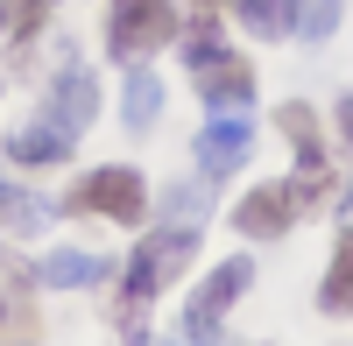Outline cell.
Wrapping results in <instances>:
<instances>
[{
    "mask_svg": "<svg viewBox=\"0 0 353 346\" xmlns=\"http://www.w3.org/2000/svg\"><path fill=\"white\" fill-rule=\"evenodd\" d=\"M332 121H339V134H346V149H353V92H346V99L332 106Z\"/></svg>",
    "mask_w": 353,
    "mask_h": 346,
    "instance_id": "obj_19",
    "label": "cell"
},
{
    "mask_svg": "<svg viewBox=\"0 0 353 346\" xmlns=\"http://www.w3.org/2000/svg\"><path fill=\"white\" fill-rule=\"evenodd\" d=\"M71 205L78 212H99L113 226H134L141 212H149V191H141V177H134L128 163H113V170H92V177L71 191Z\"/></svg>",
    "mask_w": 353,
    "mask_h": 346,
    "instance_id": "obj_4",
    "label": "cell"
},
{
    "mask_svg": "<svg viewBox=\"0 0 353 346\" xmlns=\"http://www.w3.org/2000/svg\"><path fill=\"white\" fill-rule=\"evenodd\" d=\"M191 254H198V226H163V234H149L134 247V262H128V283H121V332H128V346H141V311L156 304V290L163 283H176L191 269Z\"/></svg>",
    "mask_w": 353,
    "mask_h": 346,
    "instance_id": "obj_1",
    "label": "cell"
},
{
    "mask_svg": "<svg viewBox=\"0 0 353 346\" xmlns=\"http://www.w3.org/2000/svg\"><path fill=\"white\" fill-rule=\"evenodd\" d=\"M318 304H325L332 318H353V234L332 247V269H325V283H318Z\"/></svg>",
    "mask_w": 353,
    "mask_h": 346,
    "instance_id": "obj_12",
    "label": "cell"
},
{
    "mask_svg": "<svg viewBox=\"0 0 353 346\" xmlns=\"http://www.w3.org/2000/svg\"><path fill=\"white\" fill-rule=\"evenodd\" d=\"M205 205H212V198H205V184H170V191H163V212H170V219H184V226H198Z\"/></svg>",
    "mask_w": 353,
    "mask_h": 346,
    "instance_id": "obj_16",
    "label": "cell"
},
{
    "mask_svg": "<svg viewBox=\"0 0 353 346\" xmlns=\"http://www.w3.org/2000/svg\"><path fill=\"white\" fill-rule=\"evenodd\" d=\"M248 283H254V262H248V254H233L226 269H212V276L198 283L191 311H184V339H191V346H219V325H226V311L241 304Z\"/></svg>",
    "mask_w": 353,
    "mask_h": 346,
    "instance_id": "obj_3",
    "label": "cell"
},
{
    "mask_svg": "<svg viewBox=\"0 0 353 346\" xmlns=\"http://www.w3.org/2000/svg\"><path fill=\"white\" fill-rule=\"evenodd\" d=\"M156 113H163V78L134 64V71H128V99H121V121L141 134V128H156Z\"/></svg>",
    "mask_w": 353,
    "mask_h": 346,
    "instance_id": "obj_11",
    "label": "cell"
},
{
    "mask_svg": "<svg viewBox=\"0 0 353 346\" xmlns=\"http://www.w3.org/2000/svg\"><path fill=\"white\" fill-rule=\"evenodd\" d=\"M198 8H205V14H212V8H219V0H198Z\"/></svg>",
    "mask_w": 353,
    "mask_h": 346,
    "instance_id": "obj_21",
    "label": "cell"
},
{
    "mask_svg": "<svg viewBox=\"0 0 353 346\" xmlns=\"http://www.w3.org/2000/svg\"><path fill=\"white\" fill-rule=\"evenodd\" d=\"M176 36V8L170 0H113L106 14V50L121 57V64H141L149 50H163Z\"/></svg>",
    "mask_w": 353,
    "mask_h": 346,
    "instance_id": "obj_2",
    "label": "cell"
},
{
    "mask_svg": "<svg viewBox=\"0 0 353 346\" xmlns=\"http://www.w3.org/2000/svg\"><path fill=\"white\" fill-rule=\"evenodd\" d=\"M0 21H8V28H14V36L28 43V36H36V28H43L50 14H43V0H0Z\"/></svg>",
    "mask_w": 353,
    "mask_h": 346,
    "instance_id": "obj_17",
    "label": "cell"
},
{
    "mask_svg": "<svg viewBox=\"0 0 353 346\" xmlns=\"http://www.w3.org/2000/svg\"><path fill=\"white\" fill-rule=\"evenodd\" d=\"M0 191H8V177H0Z\"/></svg>",
    "mask_w": 353,
    "mask_h": 346,
    "instance_id": "obj_23",
    "label": "cell"
},
{
    "mask_svg": "<svg viewBox=\"0 0 353 346\" xmlns=\"http://www.w3.org/2000/svg\"><path fill=\"white\" fill-rule=\"evenodd\" d=\"M339 14H346V0H297V36L304 43H325L339 28Z\"/></svg>",
    "mask_w": 353,
    "mask_h": 346,
    "instance_id": "obj_14",
    "label": "cell"
},
{
    "mask_svg": "<svg viewBox=\"0 0 353 346\" xmlns=\"http://www.w3.org/2000/svg\"><path fill=\"white\" fill-rule=\"evenodd\" d=\"M184 57H191L198 71H205V64H219V57H226V43H219V21H212V14H198V28L184 36Z\"/></svg>",
    "mask_w": 353,
    "mask_h": 346,
    "instance_id": "obj_15",
    "label": "cell"
},
{
    "mask_svg": "<svg viewBox=\"0 0 353 346\" xmlns=\"http://www.w3.org/2000/svg\"><path fill=\"white\" fill-rule=\"evenodd\" d=\"M248 156H254V121L248 113H212L205 134H198V163L212 170V177H226V170H241Z\"/></svg>",
    "mask_w": 353,
    "mask_h": 346,
    "instance_id": "obj_5",
    "label": "cell"
},
{
    "mask_svg": "<svg viewBox=\"0 0 353 346\" xmlns=\"http://www.w3.org/2000/svg\"><path fill=\"white\" fill-rule=\"evenodd\" d=\"M141 346H184V339H141Z\"/></svg>",
    "mask_w": 353,
    "mask_h": 346,
    "instance_id": "obj_20",
    "label": "cell"
},
{
    "mask_svg": "<svg viewBox=\"0 0 353 346\" xmlns=\"http://www.w3.org/2000/svg\"><path fill=\"white\" fill-rule=\"evenodd\" d=\"M0 325H8V304H0Z\"/></svg>",
    "mask_w": 353,
    "mask_h": 346,
    "instance_id": "obj_22",
    "label": "cell"
},
{
    "mask_svg": "<svg viewBox=\"0 0 353 346\" xmlns=\"http://www.w3.org/2000/svg\"><path fill=\"white\" fill-rule=\"evenodd\" d=\"M290 219H297V191H290V184H261V191L241 198V212H233V226H241L248 241H276V234H290Z\"/></svg>",
    "mask_w": 353,
    "mask_h": 346,
    "instance_id": "obj_6",
    "label": "cell"
},
{
    "mask_svg": "<svg viewBox=\"0 0 353 346\" xmlns=\"http://www.w3.org/2000/svg\"><path fill=\"white\" fill-rule=\"evenodd\" d=\"M43 113H50L57 128H71V134L92 128V113H99V85H92V71H78L71 57H64V78L50 85V106H43Z\"/></svg>",
    "mask_w": 353,
    "mask_h": 346,
    "instance_id": "obj_7",
    "label": "cell"
},
{
    "mask_svg": "<svg viewBox=\"0 0 353 346\" xmlns=\"http://www.w3.org/2000/svg\"><path fill=\"white\" fill-rule=\"evenodd\" d=\"M36 276L50 283V290H85V283L106 276V262H99V254H85V247H57V254H43Z\"/></svg>",
    "mask_w": 353,
    "mask_h": 346,
    "instance_id": "obj_10",
    "label": "cell"
},
{
    "mask_svg": "<svg viewBox=\"0 0 353 346\" xmlns=\"http://www.w3.org/2000/svg\"><path fill=\"white\" fill-rule=\"evenodd\" d=\"M71 149H78V134H71V128H57L50 113H43V121H28V128L8 141V156H14V163H64Z\"/></svg>",
    "mask_w": 353,
    "mask_h": 346,
    "instance_id": "obj_9",
    "label": "cell"
},
{
    "mask_svg": "<svg viewBox=\"0 0 353 346\" xmlns=\"http://www.w3.org/2000/svg\"><path fill=\"white\" fill-rule=\"evenodd\" d=\"M0 219H8L14 234H36V226H43V205H36V198H14V191H0Z\"/></svg>",
    "mask_w": 353,
    "mask_h": 346,
    "instance_id": "obj_18",
    "label": "cell"
},
{
    "mask_svg": "<svg viewBox=\"0 0 353 346\" xmlns=\"http://www.w3.org/2000/svg\"><path fill=\"white\" fill-rule=\"evenodd\" d=\"M198 92H205V106H212V113H241V106L254 99V71L241 64V57H219V64L198 71Z\"/></svg>",
    "mask_w": 353,
    "mask_h": 346,
    "instance_id": "obj_8",
    "label": "cell"
},
{
    "mask_svg": "<svg viewBox=\"0 0 353 346\" xmlns=\"http://www.w3.org/2000/svg\"><path fill=\"white\" fill-rule=\"evenodd\" d=\"M241 21L254 28V36H297V0H241Z\"/></svg>",
    "mask_w": 353,
    "mask_h": 346,
    "instance_id": "obj_13",
    "label": "cell"
}]
</instances>
